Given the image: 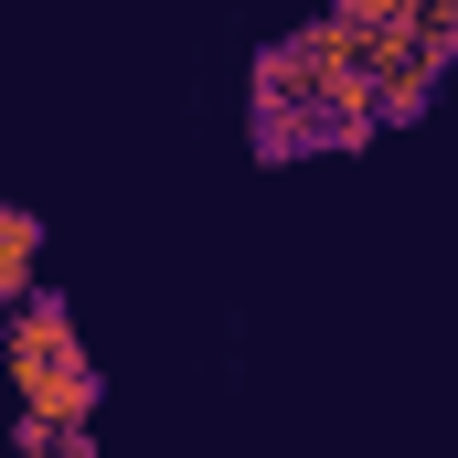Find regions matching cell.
<instances>
[{
    "label": "cell",
    "instance_id": "1",
    "mask_svg": "<svg viewBox=\"0 0 458 458\" xmlns=\"http://www.w3.org/2000/svg\"><path fill=\"white\" fill-rule=\"evenodd\" d=\"M0 362H11V384H32V373H54V362H86V342H75V310H64L54 288H32V299L0 320Z\"/></svg>",
    "mask_w": 458,
    "mask_h": 458
},
{
    "label": "cell",
    "instance_id": "2",
    "mask_svg": "<svg viewBox=\"0 0 458 458\" xmlns=\"http://www.w3.org/2000/svg\"><path fill=\"white\" fill-rule=\"evenodd\" d=\"M32 267H43V214H21V203H0V320L32 299Z\"/></svg>",
    "mask_w": 458,
    "mask_h": 458
},
{
    "label": "cell",
    "instance_id": "3",
    "mask_svg": "<svg viewBox=\"0 0 458 458\" xmlns=\"http://www.w3.org/2000/svg\"><path fill=\"white\" fill-rule=\"evenodd\" d=\"M43 458H97V437H64V448H43Z\"/></svg>",
    "mask_w": 458,
    "mask_h": 458
}]
</instances>
